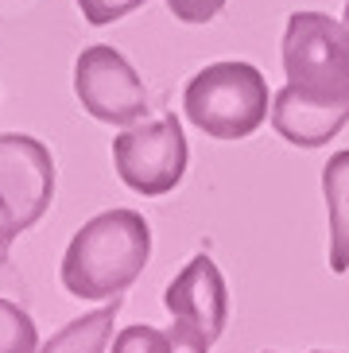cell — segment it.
Returning <instances> with one entry per match:
<instances>
[{
	"label": "cell",
	"instance_id": "4fadbf2b",
	"mask_svg": "<svg viewBox=\"0 0 349 353\" xmlns=\"http://www.w3.org/2000/svg\"><path fill=\"white\" fill-rule=\"evenodd\" d=\"M167 8L179 23H210L221 16L226 0H167Z\"/></svg>",
	"mask_w": 349,
	"mask_h": 353
},
{
	"label": "cell",
	"instance_id": "6da1fadb",
	"mask_svg": "<svg viewBox=\"0 0 349 353\" xmlns=\"http://www.w3.org/2000/svg\"><path fill=\"white\" fill-rule=\"evenodd\" d=\"M288 85L272 94V128L291 148H322L349 125V28L326 12H291L283 28Z\"/></svg>",
	"mask_w": 349,
	"mask_h": 353
},
{
	"label": "cell",
	"instance_id": "8992f818",
	"mask_svg": "<svg viewBox=\"0 0 349 353\" xmlns=\"http://www.w3.org/2000/svg\"><path fill=\"white\" fill-rule=\"evenodd\" d=\"M74 97L101 125L128 128L148 117L144 78L109 43H90L74 59Z\"/></svg>",
	"mask_w": 349,
	"mask_h": 353
},
{
	"label": "cell",
	"instance_id": "277c9868",
	"mask_svg": "<svg viewBox=\"0 0 349 353\" xmlns=\"http://www.w3.org/2000/svg\"><path fill=\"white\" fill-rule=\"evenodd\" d=\"M54 202V156L28 132H0V264Z\"/></svg>",
	"mask_w": 349,
	"mask_h": 353
},
{
	"label": "cell",
	"instance_id": "9a60e30c",
	"mask_svg": "<svg viewBox=\"0 0 349 353\" xmlns=\"http://www.w3.org/2000/svg\"><path fill=\"white\" fill-rule=\"evenodd\" d=\"M264 353H276V350H264ZM315 353H326V350H315Z\"/></svg>",
	"mask_w": 349,
	"mask_h": 353
},
{
	"label": "cell",
	"instance_id": "5bb4252c",
	"mask_svg": "<svg viewBox=\"0 0 349 353\" xmlns=\"http://www.w3.org/2000/svg\"><path fill=\"white\" fill-rule=\"evenodd\" d=\"M346 28H349V0H346Z\"/></svg>",
	"mask_w": 349,
	"mask_h": 353
},
{
	"label": "cell",
	"instance_id": "9c48e42d",
	"mask_svg": "<svg viewBox=\"0 0 349 353\" xmlns=\"http://www.w3.org/2000/svg\"><path fill=\"white\" fill-rule=\"evenodd\" d=\"M121 307H124V295H117V299L105 303L101 311H90L82 319L66 322L35 353H105V345L113 342V326H117Z\"/></svg>",
	"mask_w": 349,
	"mask_h": 353
},
{
	"label": "cell",
	"instance_id": "7a4b0ae2",
	"mask_svg": "<svg viewBox=\"0 0 349 353\" xmlns=\"http://www.w3.org/2000/svg\"><path fill=\"white\" fill-rule=\"evenodd\" d=\"M152 260V225L136 210H105L70 237L59 280L74 299H117Z\"/></svg>",
	"mask_w": 349,
	"mask_h": 353
},
{
	"label": "cell",
	"instance_id": "52a82bcc",
	"mask_svg": "<svg viewBox=\"0 0 349 353\" xmlns=\"http://www.w3.org/2000/svg\"><path fill=\"white\" fill-rule=\"evenodd\" d=\"M163 307L174 322L190 326L214 345L226 334V322H229V288L221 268L214 264V256L198 252L195 260H186L183 272L167 283Z\"/></svg>",
	"mask_w": 349,
	"mask_h": 353
},
{
	"label": "cell",
	"instance_id": "ba28073f",
	"mask_svg": "<svg viewBox=\"0 0 349 353\" xmlns=\"http://www.w3.org/2000/svg\"><path fill=\"white\" fill-rule=\"evenodd\" d=\"M322 198L330 218V272H349V148L334 152L322 167Z\"/></svg>",
	"mask_w": 349,
	"mask_h": 353
},
{
	"label": "cell",
	"instance_id": "5b68a950",
	"mask_svg": "<svg viewBox=\"0 0 349 353\" xmlns=\"http://www.w3.org/2000/svg\"><path fill=\"white\" fill-rule=\"evenodd\" d=\"M190 148L183 136V121L174 113L144 117L136 125L121 128L113 140V171L128 190L144 198L171 194L186 175Z\"/></svg>",
	"mask_w": 349,
	"mask_h": 353
},
{
	"label": "cell",
	"instance_id": "3957f363",
	"mask_svg": "<svg viewBox=\"0 0 349 353\" xmlns=\"http://www.w3.org/2000/svg\"><path fill=\"white\" fill-rule=\"evenodd\" d=\"M268 78L241 59L202 66L183 90L186 121L210 140H248L268 121Z\"/></svg>",
	"mask_w": 349,
	"mask_h": 353
},
{
	"label": "cell",
	"instance_id": "8fae6325",
	"mask_svg": "<svg viewBox=\"0 0 349 353\" xmlns=\"http://www.w3.org/2000/svg\"><path fill=\"white\" fill-rule=\"evenodd\" d=\"M35 350H39L35 319L20 303L0 299V353H35Z\"/></svg>",
	"mask_w": 349,
	"mask_h": 353
},
{
	"label": "cell",
	"instance_id": "7c38bea8",
	"mask_svg": "<svg viewBox=\"0 0 349 353\" xmlns=\"http://www.w3.org/2000/svg\"><path fill=\"white\" fill-rule=\"evenodd\" d=\"M82 20L93 23V28H105V23H117L124 16H132L136 8H144L148 0H74Z\"/></svg>",
	"mask_w": 349,
	"mask_h": 353
},
{
	"label": "cell",
	"instance_id": "30bf717a",
	"mask_svg": "<svg viewBox=\"0 0 349 353\" xmlns=\"http://www.w3.org/2000/svg\"><path fill=\"white\" fill-rule=\"evenodd\" d=\"M113 353H210V342L183 322H174L167 330L136 322L113 338Z\"/></svg>",
	"mask_w": 349,
	"mask_h": 353
}]
</instances>
